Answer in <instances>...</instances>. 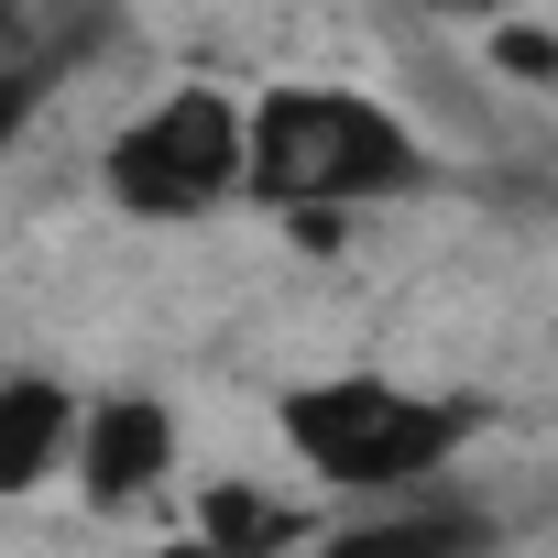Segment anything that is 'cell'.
I'll return each mask as SVG.
<instances>
[{
	"instance_id": "cell-1",
	"label": "cell",
	"mask_w": 558,
	"mask_h": 558,
	"mask_svg": "<svg viewBox=\"0 0 558 558\" xmlns=\"http://www.w3.org/2000/svg\"><path fill=\"white\" fill-rule=\"evenodd\" d=\"M438 186V143L351 77H274L241 99V208H274L286 230L329 241L362 208H405Z\"/></svg>"
},
{
	"instance_id": "cell-2",
	"label": "cell",
	"mask_w": 558,
	"mask_h": 558,
	"mask_svg": "<svg viewBox=\"0 0 558 558\" xmlns=\"http://www.w3.org/2000/svg\"><path fill=\"white\" fill-rule=\"evenodd\" d=\"M274 427H286L296 471L340 504L449 482L482 449V405L449 384H405V373H307V384H286Z\"/></svg>"
},
{
	"instance_id": "cell-3",
	"label": "cell",
	"mask_w": 558,
	"mask_h": 558,
	"mask_svg": "<svg viewBox=\"0 0 558 558\" xmlns=\"http://www.w3.org/2000/svg\"><path fill=\"white\" fill-rule=\"evenodd\" d=\"M99 197L143 230H197L241 208V88L175 77L99 143Z\"/></svg>"
},
{
	"instance_id": "cell-4",
	"label": "cell",
	"mask_w": 558,
	"mask_h": 558,
	"mask_svg": "<svg viewBox=\"0 0 558 558\" xmlns=\"http://www.w3.org/2000/svg\"><path fill=\"white\" fill-rule=\"evenodd\" d=\"M296 558H504V514H493L482 493H460V471H449V482L373 493V504L307 525Z\"/></svg>"
},
{
	"instance_id": "cell-5",
	"label": "cell",
	"mask_w": 558,
	"mask_h": 558,
	"mask_svg": "<svg viewBox=\"0 0 558 558\" xmlns=\"http://www.w3.org/2000/svg\"><path fill=\"white\" fill-rule=\"evenodd\" d=\"M175 460H186V427H175L165 395H143V384H121V395H77L66 482H77L88 514H132V504H154V493L175 482Z\"/></svg>"
},
{
	"instance_id": "cell-6",
	"label": "cell",
	"mask_w": 558,
	"mask_h": 558,
	"mask_svg": "<svg viewBox=\"0 0 558 558\" xmlns=\"http://www.w3.org/2000/svg\"><path fill=\"white\" fill-rule=\"evenodd\" d=\"M121 45V0H34V45L0 56V154H23L34 121Z\"/></svg>"
},
{
	"instance_id": "cell-7",
	"label": "cell",
	"mask_w": 558,
	"mask_h": 558,
	"mask_svg": "<svg viewBox=\"0 0 558 558\" xmlns=\"http://www.w3.org/2000/svg\"><path fill=\"white\" fill-rule=\"evenodd\" d=\"M66 449H77V384L66 373H0V504L56 493Z\"/></svg>"
},
{
	"instance_id": "cell-8",
	"label": "cell",
	"mask_w": 558,
	"mask_h": 558,
	"mask_svg": "<svg viewBox=\"0 0 558 558\" xmlns=\"http://www.w3.org/2000/svg\"><path fill=\"white\" fill-rule=\"evenodd\" d=\"M186 525H197V558H296L307 504L274 493V482H208Z\"/></svg>"
},
{
	"instance_id": "cell-9",
	"label": "cell",
	"mask_w": 558,
	"mask_h": 558,
	"mask_svg": "<svg viewBox=\"0 0 558 558\" xmlns=\"http://www.w3.org/2000/svg\"><path fill=\"white\" fill-rule=\"evenodd\" d=\"M395 12H427V23H504L514 0H395Z\"/></svg>"
},
{
	"instance_id": "cell-10",
	"label": "cell",
	"mask_w": 558,
	"mask_h": 558,
	"mask_svg": "<svg viewBox=\"0 0 558 558\" xmlns=\"http://www.w3.org/2000/svg\"><path fill=\"white\" fill-rule=\"evenodd\" d=\"M504 77H514V88H547L558 66H547V45H536V34H504Z\"/></svg>"
},
{
	"instance_id": "cell-11",
	"label": "cell",
	"mask_w": 558,
	"mask_h": 558,
	"mask_svg": "<svg viewBox=\"0 0 558 558\" xmlns=\"http://www.w3.org/2000/svg\"><path fill=\"white\" fill-rule=\"evenodd\" d=\"M34 45V0H0V56H23Z\"/></svg>"
}]
</instances>
